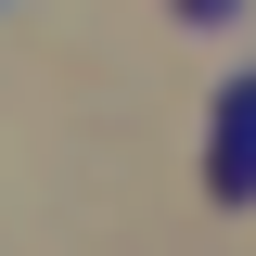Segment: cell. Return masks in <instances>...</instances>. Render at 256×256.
Segmentation results:
<instances>
[{"mask_svg":"<svg viewBox=\"0 0 256 256\" xmlns=\"http://www.w3.org/2000/svg\"><path fill=\"white\" fill-rule=\"evenodd\" d=\"M205 180H218V205H256V77L218 90V154H205Z\"/></svg>","mask_w":256,"mask_h":256,"instance_id":"obj_1","label":"cell"},{"mask_svg":"<svg viewBox=\"0 0 256 256\" xmlns=\"http://www.w3.org/2000/svg\"><path fill=\"white\" fill-rule=\"evenodd\" d=\"M180 13H205V26H230V13H244V0H180Z\"/></svg>","mask_w":256,"mask_h":256,"instance_id":"obj_2","label":"cell"}]
</instances>
